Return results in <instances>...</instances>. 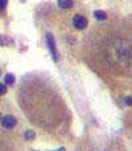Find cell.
<instances>
[{"mask_svg": "<svg viewBox=\"0 0 132 151\" xmlns=\"http://www.w3.org/2000/svg\"><path fill=\"white\" fill-rule=\"evenodd\" d=\"M8 0H0V9H3V8H5V5H7Z\"/></svg>", "mask_w": 132, "mask_h": 151, "instance_id": "cell-10", "label": "cell"}, {"mask_svg": "<svg viewBox=\"0 0 132 151\" xmlns=\"http://www.w3.org/2000/svg\"><path fill=\"white\" fill-rule=\"evenodd\" d=\"M34 133L33 131H26L25 133V139H28V141H32V139H34Z\"/></svg>", "mask_w": 132, "mask_h": 151, "instance_id": "cell-7", "label": "cell"}, {"mask_svg": "<svg viewBox=\"0 0 132 151\" xmlns=\"http://www.w3.org/2000/svg\"><path fill=\"white\" fill-rule=\"evenodd\" d=\"M4 81H5V85H13V82H15V76L13 74H7L4 77Z\"/></svg>", "mask_w": 132, "mask_h": 151, "instance_id": "cell-6", "label": "cell"}, {"mask_svg": "<svg viewBox=\"0 0 132 151\" xmlns=\"http://www.w3.org/2000/svg\"><path fill=\"white\" fill-rule=\"evenodd\" d=\"M0 118H1V117H0Z\"/></svg>", "mask_w": 132, "mask_h": 151, "instance_id": "cell-12", "label": "cell"}, {"mask_svg": "<svg viewBox=\"0 0 132 151\" xmlns=\"http://www.w3.org/2000/svg\"><path fill=\"white\" fill-rule=\"evenodd\" d=\"M56 151H65V149H64V147H61V149H58V150H56Z\"/></svg>", "mask_w": 132, "mask_h": 151, "instance_id": "cell-11", "label": "cell"}, {"mask_svg": "<svg viewBox=\"0 0 132 151\" xmlns=\"http://www.w3.org/2000/svg\"><path fill=\"white\" fill-rule=\"evenodd\" d=\"M58 5L64 9H69L73 7V0H58Z\"/></svg>", "mask_w": 132, "mask_h": 151, "instance_id": "cell-4", "label": "cell"}, {"mask_svg": "<svg viewBox=\"0 0 132 151\" xmlns=\"http://www.w3.org/2000/svg\"><path fill=\"white\" fill-rule=\"evenodd\" d=\"M46 40H48V47H49L50 52H52L53 60L57 61L58 60V53H57V49H56V41H54V37H53V35L52 33H48L46 35Z\"/></svg>", "mask_w": 132, "mask_h": 151, "instance_id": "cell-1", "label": "cell"}, {"mask_svg": "<svg viewBox=\"0 0 132 151\" xmlns=\"http://www.w3.org/2000/svg\"><path fill=\"white\" fill-rule=\"evenodd\" d=\"M94 17H95L96 20L104 21L107 19V13L104 12V11H95V12H94Z\"/></svg>", "mask_w": 132, "mask_h": 151, "instance_id": "cell-5", "label": "cell"}, {"mask_svg": "<svg viewBox=\"0 0 132 151\" xmlns=\"http://www.w3.org/2000/svg\"><path fill=\"white\" fill-rule=\"evenodd\" d=\"M126 105H128V106H132V96L126 97Z\"/></svg>", "mask_w": 132, "mask_h": 151, "instance_id": "cell-9", "label": "cell"}, {"mask_svg": "<svg viewBox=\"0 0 132 151\" xmlns=\"http://www.w3.org/2000/svg\"><path fill=\"white\" fill-rule=\"evenodd\" d=\"M1 123H3V126H4V127L12 129L13 126L16 125V118L12 117V115H7V117H4L1 119Z\"/></svg>", "mask_w": 132, "mask_h": 151, "instance_id": "cell-3", "label": "cell"}, {"mask_svg": "<svg viewBox=\"0 0 132 151\" xmlns=\"http://www.w3.org/2000/svg\"><path fill=\"white\" fill-rule=\"evenodd\" d=\"M73 23H74V27L77 29H85L87 27V19L82 15H75L73 19Z\"/></svg>", "mask_w": 132, "mask_h": 151, "instance_id": "cell-2", "label": "cell"}, {"mask_svg": "<svg viewBox=\"0 0 132 151\" xmlns=\"http://www.w3.org/2000/svg\"><path fill=\"white\" fill-rule=\"evenodd\" d=\"M5 93H7V86L0 83V96H3V94H5Z\"/></svg>", "mask_w": 132, "mask_h": 151, "instance_id": "cell-8", "label": "cell"}]
</instances>
